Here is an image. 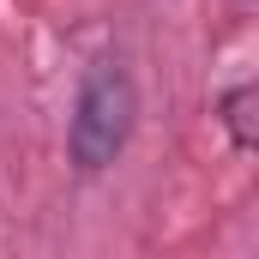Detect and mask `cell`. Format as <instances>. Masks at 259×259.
Returning <instances> with one entry per match:
<instances>
[{"label":"cell","instance_id":"obj_1","mask_svg":"<svg viewBox=\"0 0 259 259\" xmlns=\"http://www.w3.org/2000/svg\"><path fill=\"white\" fill-rule=\"evenodd\" d=\"M133 121H139V91H133V72L121 61H97L78 84V103H72V163L84 175L109 169L133 139Z\"/></svg>","mask_w":259,"mask_h":259},{"label":"cell","instance_id":"obj_2","mask_svg":"<svg viewBox=\"0 0 259 259\" xmlns=\"http://www.w3.org/2000/svg\"><path fill=\"white\" fill-rule=\"evenodd\" d=\"M223 121H229V133H235L241 151H253V145H259V127H253V84H235V91L223 97Z\"/></svg>","mask_w":259,"mask_h":259}]
</instances>
